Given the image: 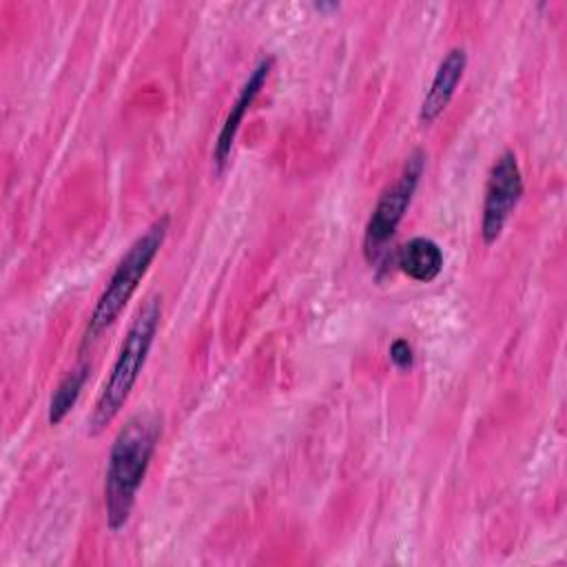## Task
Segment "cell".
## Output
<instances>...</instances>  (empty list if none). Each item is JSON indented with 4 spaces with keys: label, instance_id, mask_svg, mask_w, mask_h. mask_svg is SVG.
Listing matches in <instances>:
<instances>
[{
    "label": "cell",
    "instance_id": "cell-1",
    "mask_svg": "<svg viewBox=\"0 0 567 567\" xmlns=\"http://www.w3.org/2000/svg\"><path fill=\"white\" fill-rule=\"evenodd\" d=\"M157 436L159 421L153 414H135L122 425L111 445L104 478V507L111 532L122 529L133 512Z\"/></svg>",
    "mask_w": 567,
    "mask_h": 567
},
{
    "label": "cell",
    "instance_id": "cell-2",
    "mask_svg": "<svg viewBox=\"0 0 567 567\" xmlns=\"http://www.w3.org/2000/svg\"><path fill=\"white\" fill-rule=\"evenodd\" d=\"M162 319V301L159 297H151L146 299L140 310L135 312L124 341L120 346V352L113 361L111 374L104 381L100 396L95 401V408L89 416V432L97 434L102 432L115 416L117 412L124 408L144 363L146 357L151 352L157 326Z\"/></svg>",
    "mask_w": 567,
    "mask_h": 567
},
{
    "label": "cell",
    "instance_id": "cell-3",
    "mask_svg": "<svg viewBox=\"0 0 567 567\" xmlns=\"http://www.w3.org/2000/svg\"><path fill=\"white\" fill-rule=\"evenodd\" d=\"M166 230H168V217H159L126 248L106 288L97 297V303L89 317V323L82 337V348L91 346L120 317V312L137 290L140 281L144 279L155 255L159 252Z\"/></svg>",
    "mask_w": 567,
    "mask_h": 567
},
{
    "label": "cell",
    "instance_id": "cell-4",
    "mask_svg": "<svg viewBox=\"0 0 567 567\" xmlns=\"http://www.w3.org/2000/svg\"><path fill=\"white\" fill-rule=\"evenodd\" d=\"M423 168H425L423 151L410 153L396 182L381 193V197L365 224V233H363V252H365L368 261H377L379 255L383 252L385 244L394 237V233L412 202V195L419 186Z\"/></svg>",
    "mask_w": 567,
    "mask_h": 567
},
{
    "label": "cell",
    "instance_id": "cell-5",
    "mask_svg": "<svg viewBox=\"0 0 567 567\" xmlns=\"http://www.w3.org/2000/svg\"><path fill=\"white\" fill-rule=\"evenodd\" d=\"M523 195V175L512 151H503L489 168L487 184H485V199H483V219H481V235L485 244H494L512 210L516 208Z\"/></svg>",
    "mask_w": 567,
    "mask_h": 567
},
{
    "label": "cell",
    "instance_id": "cell-6",
    "mask_svg": "<svg viewBox=\"0 0 567 567\" xmlns=\"http://www.w3.org/2000/svg\"><path fill=\"white\" fill-rule=\"evenodd\" d=\"M272 64L275 60L272 58H261L257 62V66L250 71L248 80L244 82L235 104L230 106L221 128H219V135H217V142H215V148H213V162H215V168L217 171H224V166L228 164L230 159V151H233V144H235V137L239 133V126L248 113V109L252 106L255 97L259 95V91L264 89L270 71H272Z\"/></svg>",
    "mask_w": 567,
    "mask_h": 567
},
{
    "label": "cell",
    "instance_id": "cell-7",
    "mask_svg": "<svg viewBox=\"0 0 567 567\" xmlns=\"http://www.w3.org/2000/svg\"><path fill=\"white\" fill-rule=\"evenodd\" d=\"M465 66H467V53L461 47L450 49L447 55L441 60V64L432 78V84H430V89L421 102V109H419V122L423 126H430L447 109V104L454 97V91L465 73Z\"/></svg>",
    "mask_w": 567,
    "mask_h": 567
},
{
    "label": "cell",
    "instance_id": "cell-8",
    "mask_svg": "<svg viewBox=\"0 0 567 567\" xmlns=\"http://www.w3.org/2000/svg\"><path fill=\"white\" fill-rule=\"evenodd\" d=\"M396 266L414 281H432L443 270V250L430 237H412L396 250Z\"/></svg>",
    "mask_w": 567,
    "mask_h": 567
},
{
    "label": "cell",
    "instance_id": "cell-9",
    "mask_svg": "<svg viewBox=\"0 0 567 567\" xmlns=\"http://www.w3.org/2000/svg\"><path fill=\"white\" fill-rule=\"evenodd\" d=\"M86 377H89V365L80 363L73 370H69L64 374V379L58 383V388L49 401V414H47L51 425H58L73 410V405L84 388Z\"/></svg>",
    "mask_w": 567,
    "mask_h": 567
},
{
    "label": "cell",
    "instance_id": "cell-10",
    "mask_svg": "<svg viewBox=\"0 0 567 567\" xmlns=\"http://www.w3.org/2000/svg\"><path fill=\"white\" fill-rule=\"evenodd\" d=\"M390 361H392L399 370L412 368V361H414L412 346H410L405 339H396V341L390 346Z\"/></svg>",
    "mask_w": 567,
    "mask_h": 567
}]
</instances>
